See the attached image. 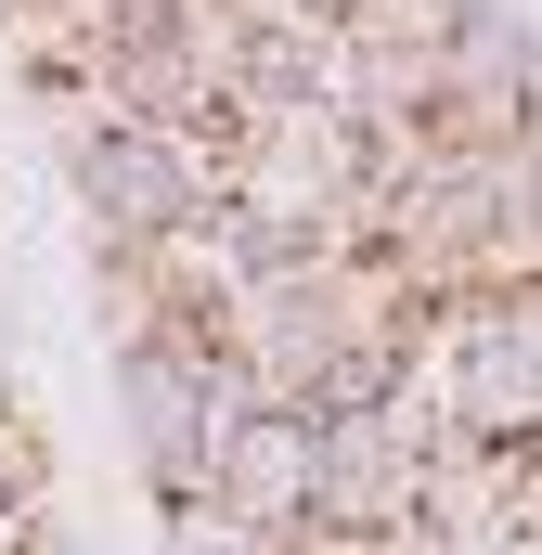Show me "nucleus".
Instances as JSON below:
<instances>
[{
  "label": "nucleus",
  "mask_w": 542,
  "mask_h": 555,
  "mask_svg": "<svg viewBox=\"0 0 542 555\" xmlns=\"http://www.w3.org/2000/svg\"><path fill=\"white\" fill-rule=\"evenodd\" d=\"M52 168L91 220V259H155L220 207V181L194 168L181 130H142V117H104V104H52Z\"/></svg>",
  "instance_id": "obj_1"
},
{
  "label": "nucleus",
  "mask_w": 542,
  "mask_h": 555,
  "mask_svg": "<svg viewBox=\"0 0 542 555\" xmlns=\"http://www.w3.org/2000/svg\"><path fill=\"white\" fill-rule=\"evenodd\" d=\"M426 336H439V375H426L439 426L452 439H530L542 452V284L452 297Z\"/></svg>",
  "instance_id": "obj_2"
},
{
  "label": "nucleus",
  "mask_w": 542,
  "mask_h": 555,
  "mask_svg": "<svg viewBox=\"0 0 542 555\" xmlns=\"http://www.w3.org/2000/svg\"><path fill=\"white\" fill-rule=\"evenodd\" d=\"M117 414H130L142 491H155L168 517L220 491V426H233V375H220V362H194V349L142 336V349H117Z\"/></svg>",
  "instance_id": "obj_3"
},
{
  "label": "nucleus",
  "mask_w": 542,
  "mask_h": 555,
  "mask_svg": "<svg viewBox=\"0 0 542 555\" xmlns=\"http://www.w3.org/2000/svg\"><path fill=\"white\" fill-rule=\"evenodd\" d=\"M439 439H452V426H439L426 388L375 401V414H336L323 452H310V530H349V543L413 530V491H426V452H439Z\"/></svg>",
  "instance_id": "obj_4"
},
{
  "label": "nucleus",
  "mask_w": 542,
  "mask_h": 555,
  "mask_svg": "<svg viewBox=\"0 0 542 555\" xmlns=\"http://www.w3.org/2000/svg\"><path fill=\"white\" fill-rule=\"evenodd\" d=\"M310 452H323V426L310 414H233L220 426V517H246L259 543H284V530H310Z\"/></svg>",
  "instance_id": "obj_5"
},
{
  "label": "nucleus",
  "mask_w": 542,
  "mask_h": 555,
  "mask_svg": "<svg viewBox=\"0 0 542 555\" xmlns=\"http://www.w3.org/2000/svg\"><path fill=\"white\" fill-rule=\"evenodd\" d=\"M168 555H271V543L246 517H220V504H181V517H168Z\"/></svg>",
  "instance_id": "obj_6"
}]
</instances>
